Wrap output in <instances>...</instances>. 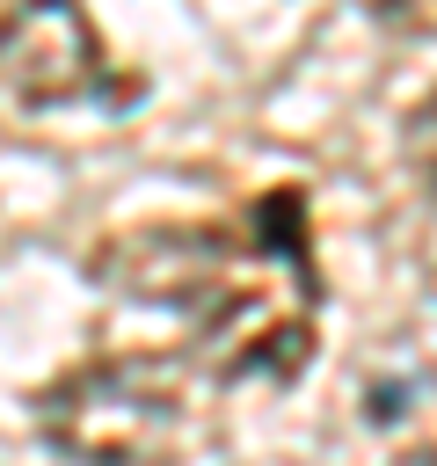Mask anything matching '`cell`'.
Instances as JSON below:
<instances>
[{
    "mask_svg": "<svg viewBox=\"0 0 437 466\" xmlns=\"http://www.w3.org/2000/svg\"><path fill=\"white\" fill-rule=\"evenodd\" d=\"M36 437L73 466H175L197 422L182 386L146 357H95L36 393Z\"/></svg>",
    "mask_w": 437,
    "mask_h": 466,
    "instance_id": "obj_1",
    "label": "cell"
},
{
    "mask_svg": "<svg viewBox=\"0 0 437 466\" xmlns=\"http://www.w3.org/2000/svg\"><path fill=\"white\" fill-rule=\"evenodd\" d=\"M131 95H138V80H117L80 0H15L0 15V102L7 109H22V116H51V109H80V102L117 109Z\"/></svg>",
    "mask_w": 437,
    "mask_h": 466,
    "instance_id": "obj_2",
    "label": "cell"
},
{
    "mask_svg": "<svg viewBox=\"0 0 437 466\" xmlns=\"http://www.w3.org/2000/svg\"><path fill=\"white\" fill-rule=\"evenodd\" d=\"M364 400H371V408H364V422L393 430V422L408 415V400H422V371H408V379H393V386H371Z\"/></svg>",
    "mask_w": 437,
    "mask_h": 466,
    "instance_id": "obj_3",
    "label": "cell"
},
{
    "mask_svg": "<svg viewBox=\"0 0 437 466\" xmlns=\"http://www.w3.org/2000/svg\"><path fill=\"white\" fill-rule=\"evenodd\" d=\"M364 15L371 22H386V29H430V0H364Z\"/></svg>",
    "mask_w": 437,
    "mask_h": 466,
    "instance_id": "obj_4",
    "label": "cell"
},
{
    "mask_svg": "<svg viewBox=\"0 0 437 466\" xmlns=\"http://www.w3.org/2000/svg\"><path fill=\"white\" fill-rule=\"evenodd\" d=\"M393 466H430V451H415V459H393Z\"/></svg>",
    "mask_w": 437,
    "mask_h": 466,
    "instance_id": "obj_5",
    "label": "cell"
}]
</instances>
